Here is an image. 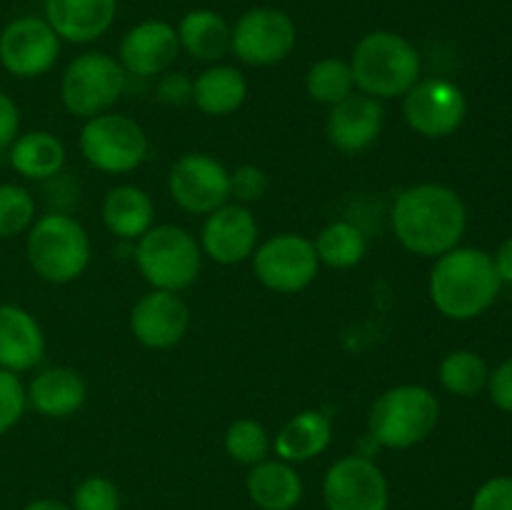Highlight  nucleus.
I'll return each instance as SVG.
<instances>
[{"label": "nucleus", "mask_w": 512, "mask_h": 510, "mask_svg": "<svg viewBox=\"0 0 512 510\" xmlns=\"http://www.w3.org/2000/svg\"><path fill=\"white\" fill-rule=\"evenodd\" d=\"M258 248L255 215L240 203H225L205 218L200 230V250L220 265H238L253 258Z\"/></svg>", "instance_id": "obj_15"}, {"label": "nucleus", "mask_w": 512, "mask_h": 510, "mask_svg": "<svg viewBox=\"0 0 512 510\" xmlns=\"http://www.w3.org/2000/svg\"><path fill=\"white\" fill-rule=\"evenodd\" d=\"M493 263H495V270H498L500 280L512 285V238L505 240V243H500L498 253L493 255Z\"/></svg>", "instance_id": "obj_40"}, {"label": "nucleus", "mask_w": 512, "mask_h": 510, "mask_svg": "<svg viewBox=\"0 0 512 510\" xmlns=\"http://www.w3.org/2000/svg\"><path fill=\"white\" fill-rule=\"evenodd\" d=\"M245 490L260 510H295L303 500L305 485L298 470L285 460L265 458L253 465L245 478Z\"/></svg>", "instance_id": "obj_22"}, {"label": "nucleus", "mask_w": 512, "mask_h": 510, "mask_svg": "<svg viewBox=\"0 0 512 510\" xmlns=\"http://www.w3.org/2000/svg\"><path fill=\"white\" fill-rule=\"evenodd\" d=\"M403 98L405 120L415 133L428 140L453 135L468 115V100L453 80H418Z\"/></svg>", "instance_id": "obj_12"}, {"label": "nucleus", "mask_w": 512, "mask_h": 510, "mask_svg": "<svg viewBox=\"0 0 512 510\" xmlns=\"http://www.w3.org/2000/svg\"><path fill=\"white\" fill-rule=\"evenodd\" d=\"M203 250L180 225H153L135 245V265L153 290L180 293L198 280Z\"/></svg>", "instance_id": "obj_6"}, {"label": "nucleus", "mask_w": 512, "mask_h": 510, "mask_svg": "<svg viewBox=\"0 0 512 510\" xmlns=\"http://www.w3.org/2000/svg\"><path fill=\"white\" fill-rule=\"evenodd\" d=\"M35 223V198L15 183H0V238L25 233Z\"/></svg>", "instance_id": "obj_32"}, {"label": "nucleus", "mask_w": 512, "mask_h": 510, "mask_svg": "<svg viewBox=\"0 0 512 510\" xmlns=\"http://www.w3.org/2000/svg\"><path fill=\"white\" fill-rule=\"evenodd\" d=\"M155 205L143 188L118 185L103 200V223L115 238L138 240L153 228Z\"/></svg>", "instance_id": "obj_24"}, {"label": "nucleus", "mask_w": 512, "mask_h": 510, "mask_svg": "<svg viewBox=\"0 0 512 510\" xmlns=\"http://www.w3.org/2000/svg\"><path fill=\"white\" fill-rule=\"evenodd\" d=\"M440 383L448 393L460 398H475L488 385V363L475 350H453L440 363Z\"/></svg>", "instance_id": "obj_29"}, {"label": "nucleus", "mask_w": 512, "mask_h": 510, "mask_svg": "<svg viewBox=\"0 0 512 510\" xmlns=\"http://www.w3.org/2000/svg\"><path fill=\"white\" fill-rule=\"evenodd\" d=\"M268 173L258 165L248 163L240 165L230 173V198L240 200L243 203H258L265 193H268Z\"/></svg>", "instance_id": "obj_35"}, {"label": "nucleus", "mask_w": 512, "mask_h": 510, "mask_svg": "<svg viewBox=\"0 0 512 510\" xmlns=\"http://www.w3.org/2000/svg\"><path fill=\"white\" fill-rule=\"evenodd\" d=\"M178 53L180 40L175 25L168 20H143L123 35L118 60L128 75L153 78L168 73Z\"/></svg>", "instance_id": "obj_17"}, {"label": "nucleus", "mask_w": 512, "mask_h": 510, "mask_svg": "<svg viewBox=\"0 0 512 510\" xmlns=\"http://www.w3.org/2000/svg\"><path fill=\"white\" fill-rule=\"evenodd\" d=\"M158 100L165 105H188L193 103V80L185 73H163L155 85Z\"/></svg>", "instance_id": "obj_37"}, {"label": "nucleus", "mask_w": 512, "mask_h": 510, "mask_svg": "<svg viewBox=\"0 0 512 510\" xmlns=\"http://www.w3.org/2000/svg\"><path fill=\"white\" fill-rule=\"evenodd\" d=\"M248 98V80L233 65H210L193 80V103L200 113L223 118Z\"/></svg>", "instance_id": "obj_25"}, {"label": "nucleus", "mask_w": 512, "mask_h": 510, "mask_svg": "<svg viewBox=\"0 0 512 510\" xmlns=\"http://www.w3.org/2000/svg\"><path fill=\"white\" fill-rule=\"evenodd\" d=\"M128 73L113 55L90 50L70 60L60 80V100L75 118L90 120L95 115L110 113L123 98Z\"/></svg>", "instance_id": "obj_7"}, {"label": "nucleus", "mask_w": 512, "mask_h": 510, "mask_svg": "<svg viewBox=\"0 0 512 510\" xmlns=\"http://www.w3.org/2000/svg\"><path fill=\"white\" fill-rule=\"evenodd\" d=\"M23 510H73L68 503L63 500H53V498H38V500H30Z\"/></svg>", "instance_id": "obj_41"}, {"label": "nucleus", "mask_w": 512, "mask_h": 510, "mask_svg": "<svg viewBox=\"0 0 512 510\" xmlns=\"http://www.w3.org/2000/svg\"><path fill=\"white\" fill-rule=\"evenodd\" d=\"M63 40L40 15H20L0 30V65L20 80L48 73L60 55Z\"/></svg>", "instance_id": "obj_14"}, {"label": "nucleus", "mask_w": 512, "mask_h": 510, "mask_svg": "<svg viewBox=\"0 0 512 510\" xmlns=\"http://www.w3.org/2000/svg\"><path fill=\"white\" fill-rule=\"evenodd\" d=\"M78 143L88 165L100 173H130L148 158V135L128 115L103 113L85 120Z\"/></svg>", "instance_id": "obj_8"}, {"label": "nucleus", "mask_w": 512, "mask_h": 510, "mask_svg": "<svg viewBox=\"0 0 512 510\" xmlns=\"http://www.w3.org/2000/svg\"><path fill=\"white\" fill-rule=\"evenodd\" d=\"M180 50L203 63H215L230 50V25L210 8H195L178 23Z\"/></svg>", "instance_id": "obj_26"}, {"label": "nucleus", "mask_w": 512, "mask_h": 510, "mask_svg": "<svg viewBox=\"0 0 512 510\" xmlns=\"http://www.w3.org/2000/svg\"><path fill=\"white\" fill-rule=\"evenodd\" d=\"M118 0H45V15L60 40L75 45L103 38L115 23Z\"/></svg>", "instance_id": "obj_19"}, {"label": "nucleus", "mask_w": 512, "mask_h": 510, "mask_svg": "<svg viewBox=\"0 0 512 510\" xmlns=\"http://www.w3.org/2000/svg\"><path fill=\"white\" fill-rule=\"evenodd\" d=\"M313 245L320 263L338 270L355 268L368 253L365 233L355 223H348V220H335V223L325 225Z\"/></svg>", "instance_id": "obj_28"}, {"label": "nucleus", "mask_w": 512, "mask_h": 510, "mask_svg": "<svg viewBox=\"0 0 512 510\" xmlns=\"http://www.w3.org/2000/svg\"><path fill=\"white\" fill-rule=\"evenodd\" d=\"M28 408L25 385L20 383L18 373L0 368V435L13 430Z\"/></svg>", "instance_id": "obj_34"}, {"label": "nucleus", "mask_w": 512, "mask_h": 510, "mask_svg": "<svg viewBox=\"0 0 512 510\" xmlns=\"http://www.w3.org/2000/svg\"><path fill=\"white\" fill-rule=\"evenodd\" d=\"M493 255L480 248H453L435 260L428 293L435 310L450 320H473L495 303L500 293Z\"/></svg>", "instance_id": "obj_2"}, {"label": "nucleus", "mask_w": 512, "mask_h": 510, "mask_svg": "<svg viewBox=\"0 0 512 510\" xmlns=\"http://www.w3.org/2000/svg\"><path fill=\"white\" fill-rule=\"evenodd\" d=\"M320 268L313 240L300 233H280L258 245L253 253L255 278L273 293H300Z\"/></svg>", "instance_id": "obj_10"}, {"label": "nucleus", "mask_w": 512, "mask_h": 510, "mask_svg": "<svg viewBox=\"0 0 512 510\" xmlns=\"http://www.w3.org/2000/svg\"><path fill=\"white\" fill-rule=\"evenodd\" d=\"M20 135V110L10 95L0 90V150L10 148Z\"/></svg>", "instance_id": "obj_39"}, {"label": "nucleus", "mask_w": 512, "mask_h": 510, "mask_svg": "<svg viewBox=\"0 0 512 510\" xmlns=\"http://www.w3.org/2000/svg\"><path fill=\"white\" fill-rule=\"evenodd\" d=\"M305 90L315 103H323L333 108L335 103L345 100L355 93L353 70L348 60L340 58H323L310 65L305 75Z\"/></svg>", "instance_id": "obj_30"}, {"label": "nucleus", "mask_w": 512, "mask_h": 510, "mask_svg": "<svg viewBox=\"0 0 512 510\" xmlns=\"http://www.w3.org/2000/svg\"><path fill=\"white\" fill-rule=\"evenodd\" d=\"M270 448V435L258 420L253 418H240L235 423L228 425L225 430V453L240 465H258L268 458Z\"/></svg>", "instance_id": "obj_31"}, {"label": "nucleus", "mask_w": 512, "mask_h": 510, "mask_svg": "<svg viewBox=\"0 0 512 510\" xmlns=\"http://www.w3.org/2000/svg\"><path fill=\"white\" fill-rule=\"evenodd\" d=\"M490 400L498 405L503 413H512V358L503 360L488 378Z\"/></svg>", "instance_id": "obj_38"}, {"label": "nucleus", "mask_w": 512, "mask_h": 510, "mask_svg": "<svg viewBox=\"0 0 512 510\" xmlns=\"http://www.w3.org/2000/svg\"><path fill=\"white\" fill-rule=\"evenodd\" d=\"M10 165L28 180H48L63 170L65 145L48 130H30L10 145Z\"/></svg>", "instance_id": "obj_27"}, {"label": "nucleus", "mask_w": 512, "mask_h": 510, "mask_svg": "<svg viewBox=\"0 0 512 510\" xmlns=\"http://www.w3.org/2000/svg\"><path fill=\"white\" fill-rule=\"evenodd\" d=\"M168 190L185 213L210 215L230 200V170L208 153H185L170 168Z\"/></svg>", "instance_id": "obj_13"}, {"label": "nucleus", "mask_w": 512, "mask_h": 510, "mask_svg": "<svg viewBox=\"0 0 512 510\" xmlns=\"http://www.w3.org/2000/svg\"><path fill=\"white\" fill-rule=\"evenodd\" d=\"M333 443V423L320 410H303L275 435L273 450L280 460L295 465L318 458Z\"/></svg>", "instance_id": "obj_23"}, {"label": "nucleus", "mask_w": 512, "mask_h": 510, "mask_svg": "<svg viewBox=\"0 0 512 510\" xmlns=\"http://www.w3.org/2000/svg\"><path fill=\"white\" fill-rule=\"evenodd\" d=\"M355 88L375 100L400 98L420 80V53L405 35L373 30L363 35L350 55Z\"/></svg>", "instance_id": "obj_3"}, {"label": "nucleus", "mask_w": 512, "mask_h": 510, "mask_svg": "<svg viewBox=\"0 0 512 510\" xmlns=\"http://www.w3.org/2000/svg\"><path fill=\"white\" fill-rule=\"evenodd\" d=\"M190 328V308L178 293L150 290L130 313V333L150 350H168L185 338Z\"/></svg>", "instance_id": "obj_16"}, {"label": "nucleus", "mask_w": 512, "mask_h": 510, "mask_svg": "<svg viewBox=\"0 0 512 510\" xmlns=\"http://www.w3.org/2000/svg\"><path fill=\"white\" fill-rule=\"evenodd\" d=\"M25 395H28L30 408L43 418H70L83 408L88 398V385L78 370L53 365L33 375Z\"/></svg>", "instance_id": "obj_21"}, {"label": "nucleus", "mask_w": 512, "mask_h": 510, "mask_svg": "<svg viewBox=\"0 0 512 510\" xmlns=\"http://www.w3.org/2000/svg\"><path fill=\"white\" fill-rule=\"evenodd\" d=\"M383 118L385 110L380 100L365 93H353L330 108L325 133L340 153H363L378 140Z\"/></svg>", "instance_id": "obj_18"}, {"label": "nucleus", "mask_w": 512, "mask_h": 510, "mask_svg": "<svg viewBox=\"0 0 512 510\" xmlns=\"http://www.w3.org/2000/svg\"><path fill=\"white\" fill-rule=\"evenodd\" d=\"M323 503L328 510H388V478L368 455H343L325 473Z\"/></svg>", "instance_id": "obj_11"}, {"label": "nucleus", "mask_w": 512, "mask_h": 510, "mask_svg": "<svg viewBox=\"0 0 512 510\" xmlns=\"http://www.w3.org/2000/svg\"><path fill=\"white\" fill-rule=\"evenodd\" d=\"M440 420V403L423 385H395L373 403L368 430L375 445L408 450L423 443Z\"/></svg>", "instance_id": "obj_5"}, {"label": "nucleus", "mask_w": 512, "mask_h": 510, "mask_svg": "<svg viewBox=\"0 0 512 510\" xmlns=\"http://www.w3.org/2000/svg\"><path fill=\"white\" fill-rule=\"evenodd\" d=\"M298 40L295 20L285 10L250 8L238 18V23L230 28V50L243 63L265 68L288 58Z\"/></svg>", "instance_id": "obj_9"}, {"label": "nucleus", "mask_w": 512, "mask_h": 510, "mask_svg": "<svg viewBox=\"0 0 512 510\" xmlns=\"http://www.w3.org/2000/svg\"><path fill=\"white\" fill-rule=\"evenodd\" d=\"M393 230L405 250L423 258H440L458 248L468 228V210L453 188L418 183L405 188L393 203Z\"/></svg>", "instance_id": "obj_1"}, {"label": "nucleus", "mask_w": 512, "mask_h": 510, "mask_svg": "<svg viewBox=\"0 0 512 510\" xmlns=\"http://www.w3.org/2000/svg\"><path fill=\"white\" fill-rule=\"evenodd\" d=\"M45 355V335L35 315L20 305H0V368L25 373L40 365Z\"/></svg>", "instance_id": "obj_20"}, {"label": "nucleus", "mask_w": 512, "mask_h": 510, "mask_svg": "<svg viewBox=\"0 0 512 510\" xmlns=\"http://www.w3.org/2000/svg\"><path fill=\"white\" fill-rule=\"evenodd\" d=\"M470 510H512V475L485 480L473 495Z\"/></svg>", "instance_id": "obj_36"}, {"label": "nucleus", "mask_w": 512, "mask_h": 510, "mask_svg": "<svg viewBox=\"0 0 512 510\" xmlns=\"http://www.w3.org/2000/svg\"><path fill=\"white\" fill-rule=\"evenodd\" d=\"M73 510H120V490L105 475H90L80 480L70 498Z\"/></svg>", "instance_id": "obj_33"}, {"label": "nucleus", "mask_w": 512, "mask_h": 510, "mask_svg": "<svg viewBox=\"0 0 512 510\" xmlns=\"http://www.w3.org/2000/svg\"><path fill=\"white\" fill-rule=\"evenodd\" d=\"M25 255L48 283H73L90 265V235L73 215L48 213L28 228Z\"/></svg>", "instance_id": "obj_4"}]
</instances>
